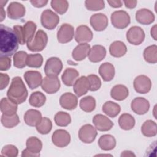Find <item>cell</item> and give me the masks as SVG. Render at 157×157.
Segmentation results:
<instances>
[{
	"instance_id": "cell-1",
	"label": "cell",
	"mask_w": 157,
	"mask_h": 157,
	"mask_svg": "<svg viewBox=\"0 0 157 157\" xmlns=\"http://www.w3.org/2000/svg\"><path fill=\"white\" fill-rule=\"evenodd\" d=\"M18 37L12 28L0 25V56L9 57L16 53L18 48Z\"/></svg>"
},
{
	"instance_id": "cell-2",
	"label": "cell",
	"mask_w": 157,
	"mask_h": 157,
	"mask_svg": "<svg viewBox=\"0 0 157 157\" xmlns=\"http://www.w3.org/2000/svg\"><path fill=\"white\" fill-rule=\"evenodd\" d=\"M28 94L27 89L21 78L18 76L13 77L7 92V98L17 104H20L26 101Z\"/></svg>"
},
{
	"instance_id": "cell-3",
	"label": "cell",
	"mask_w": 157,
	"mask_h": 157,
	"mask_svg": "<svg viewBox=\"0 0 157 157\" xmlns=\"http://www.w3.org/2000/svg\"><path fill=\"white\" fill-rule=\"evenodd\" d=\"M37 26L32 21H28L24 25H15L13 29L15 31L18 40L19 44L24 45L30 42L34 37Z\"/></svg>"
},
{
	"instance_id": "cell-4",
	"label": "cell",
	"mask_w": 157,
	"mask_h": 157,
	"mask_svg": "<svg viewBox=\"0 0 157 157\" xmlns=\"http://www.w3.org/2000/svg\"><path fill=\"white\" fill-rule=\"evenodd\" d=\"M48 42L47 33L43 30L39 29L36 33L34 38L26 44L27 48L31 52L42 51Z\"/></svg>"
},
{
	"instance_id": "cell-5",
	"label": "cell",
	"mask_w": 157,
	"mask_h": 157,
	"mask_svg": "<svg viewBox=\"0 0 157 157\" xmlns=\"http://www.w3.org/2000/svg\"><path fill=\"white\" fill-rule=\"evenodd\" d=\"M111 23L112 25L118 29L126 28L131 22L129 14L124 10H117L111 14Z\"/></svg>"
},
{
	"instance_id": "cell-6",
	"label": "cell",
	"mask_w": 157,
	"mask_h": 157,
	"mask_svg": "<svg viewBox=\"0 0 157 157\" xmlns=\"http://www.w3.org/2000/svg\"><path fill=\"white\" fill-rule=\"evenodd\" d=\"M40 21L43 27L52 30L56 27L59 22V16L50 9L44 10L41 14Z\"/></svg>"
},
{
	"instance_id": "cell-7",
	"label": "cell",
	"mask_w": 157,
	"mask_h": 157,
	"mask_svg": "<svg viewBox=\"0 0 157 157\" xmlns=\"http://www.w3.org/2000/svg\"><path fill=\"white\" fill-rule=\"evenodd\" d=\"M98 134L95 127L90 124H86L82 126L78 131V138L85 144H91L96 139Z\"/></svg>"
},
{
	"instance_id": "cell-8",
	"label": "cell",
	"mask_w": 157,
	"mask_h": 157,
	"mask_svg": "<svg viewBox=\"0 0 157 157\" xmlns=\"http://www.w3.org/2000/svg\"><path fill=\"white\" fill-rule=\"evenodd\" d=\"M126 39L131 44L140 45L145 39V33L139 26H132L126 33Z\"/></svg>"
},
{
	"instance_id": "cell-9",
	"label": "cell",
	"mask_w": 157,
	"mask_h": 157,
	"mask_svg": "<svg viewBox=\"0 0 157 157\" xmlns=\"http://www.w3.org/2000/svg\"><path fill=\"white\" fill-rule=\"evenodd\" d=\"M63 69V63L61 59L57 57L48 58L44 67V72L46 75L58 76Z\"/></svg>"
},
{
	"instance_id": "cell-10",
	"label": "cell",
	"mask_w": 157,
	"mask_h": 157,
	"mask_svg": "<svg viewBox=\"0 0 157 157\" xmlns=\"http://www.w3.org/2000/svg\"><path fill=\"white\" fill-rule=\"evenodd\" d=\"M60 82L57 76L47 75L42 82V90L48 94H54L60 88Z\"/></svg>"
},
{
	"instance_id": "cell-11",
	"label": "cell",
	"mask_w": 157,
	"mask_h": 157,
	"mask_svg": "<svg viewBox=\"0 0 157 157\" xmlns=\"http://www.w3.org/2000/svg\"><path fill=\"white\" fill-rule=\"evenodd\" d=\"M133 86L134 90L138 93L146 94L151 90V82L147 75H139L134 78Z\"/></svg>"
},
{
	"instance_id": "cell-12",
	"label": "cell",
	"mask_w": 157,
	"mask_h": 157,
	"mask_svg": "<svg viewBox=\"0 0 157 157\" xmlns=\"http://www.w3.org/2000/svg\"><path fill=\"white\" fill-rule=\"evenodd\" d=\"M52 140L55 146L63 148L67 146L70 143L71 136L66 130L57 129L53 133Z\"/></svg>"
},
{
	"instance_id": "cell-13",
	"label": "cell",
	"mask_w": 157,
	"mask_h": 157,
	"mask_svg": "<svg viewBox=\"0 0 157 157\" xmlns=\"http://www.w3.org/2000/svg\"><path fill=\"white\" fill-rule=\"evenodd\" d=\"M74 36V27L67 23L63 24L57 32V39L59 43L66 44L71 41Z\"/></svg>"
},
{
	"instance_id": "cell-14",
	"label": "cell",
	"mask_w": 157,
	"mask_h": 157,
	"mask_svg": "<svg viewBox=\"0 0 157 157\" xmlns=\"http://www.w3.org/2000/svg\"><path fill=\"white\" fill-rule=\"evenodd\" d=\"M93 33L91 30L86 25H80L76 29L74 34V38L77 42L79 44L88 43L93 39Z\"/></svg>"
},
{
	"instance_id": "cell-15",
	"label": "cell",
	"mask_w": 157,
	"mask_h": 157,
	"mask_svg": "<svg viewBox=\"0 0 157 157\" xmlns=\"http://www.w3.org/2000/svg\"><path fill=\"white\" fill-rule=\"evenodd\" d=\"M26 9L25 6L18 2H12L7 9V16L12 20H18L23 17L25 15Z\"/></svg>"
},
{
	"instance_id": "cell-16",
	"label": "cell",
	"mask_w": 157,
	"mask_h": 157,
	"mask_svg": "<svg viewBox=\"0 0 157 157\" xmlns=\"http://www.w3.org/2000/svg\"><path fill=\"white\" fill-rule=\"evenodd\" d=\"M24 78L31 90L36 89L42 84V76L37 71H28L24 74Z\"/></svg>"
},
{
	"instance_id": "cell-17",
	"label": "cell",
	"mask_w": 157,
	"mask_h": 157,
	"mask_svg": "<svg viewBox=\"0 0 157 157\" xmlns=\"http://www.w3.org/2000/svg\"><path fill=\"white\" fill-rule=\"evenodd\" d=\"M90 23L93 29L96 31H102L108 26V18L104 13H95L90 17Z\"/></svg>"
},
{
	"instance_id": "cell-18",
	"label": "cell",
	"mask_w": 157,
	"mask_h": 157,
	"mask_svg": "<svg viewBox=\"0 0 157 157\" xmlns=\"http://www.w3.org/2000/svg\"><path fill=\"white\" fill-rule=\"evenodd\" d=\"M93 123L96 129L100 131H107L113 126V122L106 116L97 114L93 118Z\"/></svg>"
},
{
	"instance_id": "cell-19",
	"label": "cell",
	"mask_w": 157,
	"mask_h": 157,
	"mask_svg": "<svg viewBox=\"0 0 157 157\" xmlns=\"http://www.w3.org/2000/svg\"><path fill=\"white\" fill-rule=\"evenodd\" d=\"M131 107L135 113L137 115H144L148 111L150 103L147 99L142 97H138L132 101Z\"/></svg>"
},
{
	"instance_id": "cell-20",
	"label": "cell",
	"mask_w": 157,
	"mask_h": 157,
	"mask_svg": "<svg viewBox=\"0 0 157 157\" xmlns=\"http://www.w3.org/2000/svg\"><path fill=\"white\" fill-rule=\"evenodd\" d=\"M59 104L63 109L71 110L77 107L78 99L75 95L71 93H65L61 96Z\"/></svg>"
},
{
	"instance_id": "cell-21",
	"label": "cell",
	"mask_w": 157,
	"mask_h": 157,
	"mask_svg": "<svg viewBox=\"0 0 157 157\" xmlns=\"http://www.w3.org/2000/svg\"><path fill=\"white\" fill-rule=\"evenodd\" d=\"M73 90L78 97L85 94L90 90V84L87 77L81 76L77 78L73 85Z\"/></svg>"
},
{
	"instance_id": "cell-22",
	"label": "cell",
	"mask_w": 157,
	"mask_h": 157,
	"mask_svg": "<svg viewBox=\"0 0 157 157\" xmlns=\"http://www.w3.org/2000/svg\"><path fill=\"white\" fill-rule=\"evenodd\" d=\"M105 55L106 49L104 46L94 45L90 48L88 58L92 63H99L104 59Z\"/></svg>"
},
{
	"instance_id": "cell-23",
	"label": "cell",
	"mask_w": 157,
	"mask_h": 157,
	"mask_svg": "<svg viewBox=\"0 0 157 157\" xmlns=\"http://www.w3.org/2000/svg\"><path fill=\"white\" fill-rule=\"evenodd\" d=\"M155 17L153 13L147 9H140L136 13V19L137 21L142 25H150L155 21Z\"/></svg>"
},
{
	"instance_id": "cell-24",
	"label": "cell",
	"mask_w": 157,
	"mask_h": 157,
	"mask_svg": "<svg viewBox=\"0 0 157 157\" xmlns=\"http://www.w3.org/2000/svg\"><path fill=\"white\" fill-rule=\"evenodd\" d=\"M90 48V45L87 43L79 44L72 50V56L73 59L77 61L85 59L88 56Z\"/></svg>"
},
{
	"instance_id": "cell-25",
	"label": "cell",
	"mask_w": 157,
	"mask_h": 157,
	"mask_svg": "<svg viewBox=\"0 0 157 157\" xmlns=\"http://www.w3.org/2000/svg\"><path fill=\"white\" fill-rule=\"evenodd\" d=\"M42 118L40 112L35 109H29L24 115V121L29 126H36Z\"/></svg>"
},
{
	"instance_id": "cell-26",
	"label": "cell",
	"mask_w": 157,
	"mask_h": 157,
	"mask_svg": "<svg viewBox=\"0 0 157 157\" xmlns=\"http://www.w3.org/2000/svg\"><path fill=\"white\" fill-rule=\"evenodd\" d=\"M18 109V104L8 98H3L0 102V109L2 114L12 115L16 113Z\"/></svg>"
},
{
	"instance_id": "cell-27",
	"label": "cell",
	"mask_w": 157,
	"mask_h": 157,
	"mask_svg": "<svg viewBox=\"0 0 157 157\" xmlns=\"http://www.w3.org/2000/svg\"><path fill=\"white\" fill-rule=\"evenodd\" d=\"M115 67L110 63L102 64L99 68V74L105 82L111 81L115 76Z\"/></svg>"
},
{
	"instance_id": "cell-28",
	"label": "cell",
	"mask_w": 157,
	"mask_h": 157,
	"mask_svg": "<svg viewBox=\"0 0 157 157\" xmlns=\"http://www.w3.org/2000/svg\"><path fill=\"white\" fill-rule=\"evenodd\" d=\"M98 145L101 149L103 150H112L116 146V140L115 137L110 134H104L99 137Z\"/></svg>"
},
{
	"instance_id": "cell-29",
	"label": "cell",
	"mask_w": 157,
	"mask_h": 157,
	"mask_svg": "<svg viewBox=\"0 0 157 157\" xmlns=\"http://www.w3.org/2000/svg\"><path fill=\"white\" fill-rule=\"evenodd\" d=\"M127 52V47L124 42L117 40L112 42L109 47L110 54L115 58L124 56Z\"/></svg>"
},
{
	"instance_id": "cell-30",
	"label": "cell",
	"mask_w": 157,
	"mask_h": 157,
	"mask_svg": "<svg viewBox=\"0 0 157 157\" xmlns=\"http://www.w3.org/2000/svg\"><path fill=\"white\" fill-rule=\"evenodd\" d=\"M129 94L128 88L123 85H116L110 91L111 97L116 101H123L125 99Z\"/></svg>"
},
{
	"instance_id": "cell-31",
	"label": "cell",
	"mask_w": 157,
	"mask_h": 157,
	"mask_svg": "<svg viewBox=\"0 0 157 157\" xmlns=\"http://www.w3.org/2000/svg\"><path fill=\"white\" fill-rule=\"evenodd\" d=\"M78 75L79 72L75 69L67 68L61 75V80L64 85L71 86L74 85Z\"/></svg>"
},
{
	"instance_id": "cell-32",
	"label": "cell",
	"mask_w": 157,
	"mask_h": 157,
	"mask_svg": "<svg viewBox=\"0 0 157 157\" xmlns=\"http://www.w3.org/2000/svg\"><path fill=\"white\" fill-rule=\"evenodd\" d=\"M134 118L129 113H124L120 115L118 118V124L120 127L126 131L132 129L135 125Z\"/></svg>"
},
{
	"instance_id": "cell-33",
	"label": "cell",
	"mask_w": 157,
	"mask_h": 157,
	"mask_svg": "<svg viewBox=\"0 0 157 157\" xmlns=\"http://www.w3.org/2000/svg\"><path fill=\"white\" fill-rule=\"evenodd\" d=\"M102 110L103 112L107 116L114 118L117 117L120 112L121 107L118 104L109 101L104 104Z\"/></svg>"
},
{
	"instance_id": "cell-34",
	"label": "cell",
	"mask_w": 157,
	"mask_h": 157,
	"mask_svg": "<svg viewBox=\"0 0 157 157\" xmlns=\"http://www.w3.org/2000/svg\"><path fill=\"white\" fill-rule=\"evenodd\" d=\"M141 132L147 137L155 136L157 133L156 123L151 120H146L141 126Z\"/></svg>"
},
{
	"instance_id": "cell-35",
	"label": "cell",
	"mask_w": 157,
	"mask_h": 157,
	"mask_svg": "<svg viewBox=\"0 0 157 157\" xmlns=\"http://www.w3.org/2000/svg\"><path fill=\"white\" fill-rule=\"evenodd\" d=\"M26 148L31 152L36 154H39L42 148V143L41 140L36 137H30L26 140Z\"/></svg>"
},
{
	"instance_id": "cell-36",
	"label": "cell",
	"mask_w": 157,
	"mask_h": 157,
	"mask_svg": "<svg viewBox=\"0 0 157 157\" xmlns=\"http://www.w3.org/2000/svg\"><path fill=\"white\" fill-rule=\"evenodd\" d=\"M45 101V95L40 91H36L31 93L29 99V104L34 107H40L43 106Z\"/></svg>"
},
{
	"instance_id": "cell-37",
	"label": "cell",
	"mask_w": 157,
	"mask_h": 157,
	"mask_svg": "<svg viewBox=\"0 0 157 157\" xmlns=\"http://www.w3.org/2000/svg\"><path fill=\"white\" fill-rule=\"evenodd\" d=\"M79 105L80 109L85 112H91L96 107V100L91 96H87L82 98Z\"/></svg>"
},
{
	"instance_id": "cell-38",
	"label": "cell",
	"mask_w": 157,
	"mask_h": 157,
	"mask_svg": "<svg viewBox=\"0 0 157 157\" xmlns=\"http://www.w3.org/2000/svg\"><path fill=\"white\" fill-rule=\"evenodd\" d=\"M144 58L145 61L151 64L157 62V46L152 45L147 47L144 51Z\"/></svg>"
},
{
	"instance_id": "cell-39",
	"label": "cell",
	"mask_w": 157,
	"mask_h": 157,
	"mask_svg": "<svg viewBox=\"0 0 157 157\" xmlns=\"http://www.w3.org/2000/svg\"><path fill=\"white\" fill-rule=\"evenodd\" d=\"M1 121L3 126L6 128H12L20 123V119L17 113L12 115H6L2 114L1 116Z\"/></svg>"
},
{
	"instance_id": "cell-40",
	"label": "cell",
	"mask_w": 157,
	"mask_h": 157,
	"mask_svg": "<svg viewBox=\"0 0 157 157\" xmlns=\"http://www.w3.org/2000/svg\"><path fill=\"white\" fill-rule=\"evenodd\" d=\"M28 53L25 51L16 52L13 57V66L18 69H22L26 66V59Z\"/></svg>"
},
{
	"instance_id": "cell-41",
	"label": "cell",
	"mask_w": 157,
	"mask_h": 157,
	"mask_svg": "<svg viewBox=\"0 0 157 157\" xmlns=\"http://www.w3.org/2000/svg\"><path fill=\"white\" fill-rule=\"evenodd\" d=\"M54 120L56 125L61 127H65L71 123V118L70 115L66 112H58L55 114Z\"/></svg>"
},
{
	"instance_id": "cell-42",
	"label": "cell",
	"mask_w": 157,
	"mask_h": 157,
	"mask_svg": "<svg viewBox=\"0 0 157 157\" xmlns=\"http://www.w3.org/2000/svg\"><path fill=\"white\" fill-rule=\"evenodd\" d=\"M43 63V57L39 53L30 54L28 55L26 59V66L30 67L39 68Z\"/></svg>"
},
{
	"instance_id": "cell-43",
	"label": "cell",
	"mask_w": 157,
	"mask_h": 157,
	"mask_svg": "<svg viewBox=\"0 0 157 157\" xmlns=\"http://www.w3.org/2000/svg\"><path fill=\"white\" fill-rule=\"evenodd\" d=\"M36 127L37 131L40 134H47L52 130V123L49 118L47 117H43Z\"/></svg>"
},
{
	"instance_id": "cell-44",
	"label": "cell",
	"mask_w": 157,
	"mask_h": 157,
	"mask_svg": "<svg viewBox=\"0 0 157 157\" xmlns=\"http://www.w3.org/2000/svg\"><path fill=\"white\" fill-rule=\"evenodd\" d=\"M50 4L52 9L61 15L66 13L69 7V3L66 0H52Z\"/></svg>"
},
{
	"instance_id": "cell-45",
	"label": "cell",
	"mask_w": 157,
	"mask_h": 157,
	"mask_svg": "<svg viewBox=\"0 0 157 157\" xmlns=\"http://www.w3.org/2000/svg\"><path fill=\"white\" fill-rule=\"evenodd\" d=\"M86 8L88 10L98 11L105 7L104 1L102 0H86L85 1Z\"/></svg>"
},
{
	"instance_id": "cell-46",
	"label": "cell",
	"mask_w": 157,
	"mask_h": 157,
	"mask_svg": "<svg viewBox=\"0 0 157 157\" xmlns=\"http://www.w3.org/2000/svg\"><path fill=\"white\" fill-rule=\"evenodd\" d=\"M90 84V90L95 91L98 90L101 86V81L99 77L95 74H90L87 76Z\"/></svg>"
},
{
	"instance_id": "cell-47",
	"label": "cell",
	"mask_w": 157,
	"mask_h": 157,
	"mask_svg": "<svg viewBox=\"0 0 157 157\" xmlns=\"http://www.w3.org/2000/svg\"><path fill=\"white\" fill-rule=\"evenodd\" d=\"M18 150L13 145H5L1 150V156L16 157L18 156Z\"/></svg>"
},
{
	"instance_id": "cell-48",
	"label": "cell",
	"mask_w": 157,
	"mask_h": 157,
	"mask_svg": "<svg viewBox=\"0 0 157 157\" xmlns=\"http://www.w3.org/2000/svg\"><path fill=\"white\" fill-rule=\"evenodd\" d=\"M11 66V59L9 57H1L0 58V70L5 71L8 70Z\"/></svg>"
},
{
	"instance_id": "cell-49",
	"label": "cell",
	"mask_w": 157,
	"mask_h": 157,
	"mask_svg": "<svg viewBox=\"0 0 157 157\" xmlns=\"http://www.w3.org/2000/svg\"><path fill=\"white\" fill-rule=\"evenodd\" d=\"M0 89L2 90L4 89L9 83V77L7 74L0 73Z\"/></svg>"
},
{
	"instance_id": "cell-50",
	"label": "cell",
	"mask_w": 157,
	"mask_h": 157,
	"mask_svg": "<svg viewBox=\"0 0 157 157\" xmlns=\"http://www.w3.org/2000/svg\"><path fill=\"white\" fill-rule=\"evenodd\" d=\"M30 2L31 4L37 8H40L44 7L48 3V1L47 0H31Z\"/></svg>"
},
{
	"instance_id": "cell-51",
	"label": "cell",
	"mask_w": 157,
	"mask_h": 157,
	"mask_svg": "<svg viewBox=\"0 0 157 157\" xmlns=\"http://www.w3.org/2000/svg\"><path fill=\"white\" fill-rule=\"evenodd\" d=\"M107 2L113 8H119L122 6V1L120 0H108Z\"/></svg>"
},
{
	"instance_id": "cell-52",
	"label": "cell",
	"mask_w": 157,
	"mask_h": 157,
	"mask_svg": "<svg viewBox=\"0 0 157 157\" xmlns=\"http://www.w3.org/2000/svg\"><path fill=\"white\" fill-rule=\"evenodd\" d=\"M39 156H40L39 154L33 153L31 152L27 148L23 150L22 153H21V156H23V157H37Z\"/></svg>"
},
{
	"instance_id": "cell-53",
	"label": "cell",
	"mask_w": 157,
	"mask_h": 157,
	"mask_svg": "<svg viewBox=\"0 0 157 157\" xmlns=\"http://www.w3.org/2000/svg\"><path fill=\"white\" fill-rule=\"evenodd\" d=\"M123 2L126 6V7L128 9H134L136 7L137 1L136 0H131V1H123Z\"/></svg>"
},
{
	"instance_id": "cell-54",
	"label": "cell",
	"mask_w": 157,
	"mask_h": 157,
	"mask_svg": "<svg viewBox=\"0 0 157 157\" xmlns=\"http://www.w3.org/2000/svg\"><path fill=\"white\" fill-rule=\"evenodd\" d=\"M156 29H157V26H156V25H155L151 28V31H150L151 36L153 38V39H154L155 40H157V38H156V36H157Z\"/></svg>"
},
{
	"instance_id": "cell-55",
	"label": "cell",
	"mask_w": 157,
	"mask_h": 157,
	"mask_svg": "<svg viewBox=\"0 0 157 157\" xmlns=\"http://www.w3.org/2000/svg\"><path fill=\"white\" fill-rule=\"evenodd\" d=\"M121 156H136V155L131 151L125 150L121 153Z\"/></svg>"
},
{
	"instance_id": "cell-56",
	"label": "cell",
	"mask_w": 157,
	"mask_h": 157,
	"mask_svg": "<svg viewBox=\"0 0 157 157\" xmlns=\"http://www.w3.org/2000/svg\"><path fill=\"white\" fill-rule=\"evenodd\" d=\"M0 16H1V21H2L4 20V19L6 17V12L4 10V7H0Z\"/></svg>"
},
{
	"instance_id": "cell-57",
	"label": "cell",
	"mask_w": 157,
	"mask_h": 157,
	"mask_svg": "<svg viewBox=\"0 0 157 157\" xmlns=\"http://www.w3.org/2000/svg\"><path fill=\"white\" fill-rule=\"evenodd\" d=\"M0 2H1V7H4V6H5V4L7 2V1H0Z\"/></svg>"
}]
</instances>
